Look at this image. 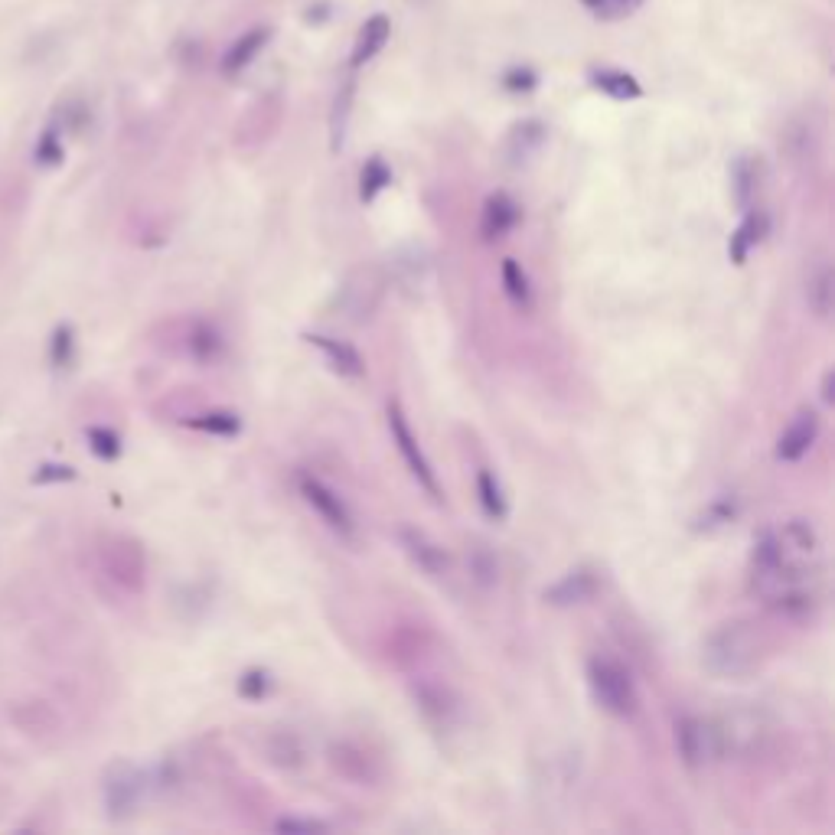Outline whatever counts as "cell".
I'll return each mask as SVG.
<instances>
[{"instance_id": "20", "label": "cell", "mask_w": 835, "mask_h": 835, "mask_svg": "<svg viewBox=\"0 0 835 835\" xmlns=\"http://www.w3.org/2000/svg\"><path fill=\"white\" fill-rule=\"evenodd\" d=\"M268 36H271V30L268 27H258V30H248L242 40H235L232 46H229V53L222 56V76H239V72H245L248 69V62H252L261 49H265V43H268Z\"/></svg>"}, {"instance_id": "30", "label": "cell", "mask_w": 835, "mask_h": 835, "mask_svg": "<svg viewBox=\"0 0 835 835\" xmlns=\"http://www.w3.org/2000/svg\"><path fill=\"white\" fill-rule=\"evenodd\" d=\"M389 183H392V170L385 167L382 157H372L369 164L363 167V177H359V199H363V203H372V199H376Z\"/></svg>"}, {"instance_id": "11", "label": "cell", "mask_w": 835, "mask_h": 835, "mask_svg": "<svg viewBox=\"0 0 835 835\" xmlns=\"http://www.w3.org/2000/svg\"><path fill=\"white\" fill-rule=\"evenodd\" d=\"M816 438H819V415L803 408L800 415L783 428L780 441H777V460H783V464H796V460H803L809 451H813Z\"/></svg>"}, {"instance_id": "32", "label": "cell", "mask_w": 835, "mask_h": 835, "mask_svg": "<svg viewBox=\"0 0 835 835\" xmlns=\"http://www.w3.org/2000/svg\"><path fill=\"white\" fill-rule=\"evenodd\" d=\"M271 685H274V679L268 669H245L239 679V695L248 702H261L271 695Z\"/></svg>"}, {"instance_id": "28", "label": "cell", "mask_w": 835, "mask_h": 835, "mask_svg": "<svg viewBox=\"0 0 835 835\" xmlns=\"http://www.w3.org/2000/svg\"><path fill=\"white\" fill-rule=\"evenodd\" d=\"M36 164L40 167H59L62 164V157H66V147H62V124L53 121V124H46V131L40 134V141H36Z\"/></svg>"}, {"instance_id": "35", "label": "cell", "mask_w": 835, "mask_h": 835, "mask_svg": "<svg viewBox=\"0 0 835 835\" xmlns=\"http://www.w3.org/2000/svg\"><path fill=\"white\" fill-rule=\"evenodd\" d=\"M470 571H473V578H477L480 584H493L496 575H500V568H496V558L490 555V548H483L477 545L470 552Z\"/></svg>"}, {"instance_id": "10", "label": "cell", "mask_w": 835, "mask_h": 835, "mask_svg": "<svg viewBox=\"0 0 835 835\" xmlns=\"http://www.w3.org/2000/svg\"><path fill=\"white\" fill-rule=\"evenodd\" d=\"M411 695H415V705H418V712L425 715V721L431 728H451L454 721H457V712H460V702H457V695L447 689V685H434V682H415L411 685Z\"/></svg>"}, {"instance_id": "37", "label": "cell", "mask_w": 835, "mask_h": 835, "mask_svg": "<svg viewBox=\"0 0 835 835\" xmlns=\"http://www.w3.org/2000/svg\"><path fill=\"white\" fill-rule=\"evenodd\" d=\"M503 85H506V92H532L535 85H539V76L526 66H516L503 76Z\"/></svg>"}, {"instance_id": "4", "label": "cell", "mask_w": 835, "mask_h": 835, "mask_svg": "<svg viewBox=\"0 0 835 835\" xmlns=\"http://www.w3.org/2000/svg\"><path fill=\"white\" fill-rule=\"evenodd\" d=\"M676 751L689 770H705L721 760L718 721L702 715H682L676 721Z\"/></svg>"}, {"instance_id": "39", "label": "cell", "mask_w": 835, "mask_h": 835, "mask_svg": "<svg viewBox=\"0 0 835 835\" xmlns=\"http://www.w3.org/2000/svg\"><path fill=\"white\" fill-rule=\"evenodd\" d=\"M274 829L278 832H327L330 826L320 819H297V816H284L274 822Z\"/></svg>"}, {"instance_id": "16", "label": "cell", "mask_w": 835, "mask_h": 835, "mask_svg": "<svg viewBox=\"0 0 835 835\" xmlns=\"http://www.w3.org/2000/svg\"><path fill=\"white\" fill-rule=\"evenodd\" d=\"M304 340L310 346H317V350L327 356V363L333 372H340L346 379H359L366 376V359L359 356L356 346H350L346 340H333V336H323V333H307Z\"/></svg>"}, {"instance_id": "5", "label": "cell", "mask_w": 835, "mask_h": 835, "mask_svg": "<svg viewBox=\"0 0 835 835\" xmlns=\"http://www.w3.org/2000/svg\"><path fill=\"white\" fill-rule=\"evenodd\" d=\"M718 721V738H721V757H757L770 741V725L760 712L751 708H738Z\"/></svg>"}, {"instance_id": "40", "label": "cell", "mask_w": 835, "mask_h": 835, "mask_svg": "<svg viewBox=\"0 0 835 835\" xmlns=\"http://www.w3.org/2000/svg\"><path fill=\"white\" fill-rule=\"evenodd\" d=\"M832 385H835V372L829 369L826 376H822V402L832 405L835 402V392H832Z\"/></svg>"}, {"instance_id": "14", "label": "cell", "mask_w": 835, "mask_h": 835, "mask_svg": "<svg viewBox=\"0 0 835 835\" xmlns=\"http://www.w3.org/2000/svg\"><path fill=\"white\" fill-rule=\"evenodd\" d=\"M522 209L509 193H493L483 203V219H480V232L486 242H500L509 232L519 226Z\"/></svg>"}, {"instance_id": "33", "label": "cell", "mask_w": 835, "mask_h": 835, "mask_svg": "<svg viewBox=\"0 0 835 835\" xmlns=\"http://www.w3.org/2000/svg\"><path fill=\"white\" fill-rule=\"evenodd\" d=\"M350 105H353V85H346V89H343L340 95H336L333 118H330L333 151H340V147H343V137H346V115H350Z\"/></svg>"}, {"instance_id": "26", "label": "cell", "mask_w": 835, "mask_h": 835, "mask_svg": "<svg viewBox=\"0 0 835 835\" xmlns=\"http://www.w3.org/2000/svg\"><path fill=\"white\" fill-rule=\"evenodd\" d=\"M477 500L483 506V513L490 519H506V496H503V486L500 480L493 477L490 470H480L477 473Z\"/></svg>"}, {"instance_id": "25", "label": "cell", "mask_w": 835, "mask_h": 835, "mask_svg": "<svg viewBox=\"0 0 835 835\" xmlns=\"http://www.w3.org/2000/svg\"><path fill=\"white\" fill-rule=\"evenodd\" d=\"M503 288L506 297L513 301L519 310H529L532 307V284H529V274L522 271V265L516 258H506L503 261Z\"/></svg>"}, {"instance_id": "41", "label": "cell", "mask_w": 835, "mask_h": 835, "mask_svg": "<svg viewBox=\"0 0 835 835\" xmlns=\"http://www.w3.org/2000/svg\"><path fill=\"white\" fill-rule=\"evenodd\" d=\"M327 10H330L327 4H317V7H310L304 20H307V23H323V20H327Z\"/></svg>"}, {"instance_id": "24", "label": "cell", "mask_w": 835, "mask_h": 835, "mask_svg": "<svg viewBox=\"0 0 835 835\" xmlns=\"http://www.w3.org/2000/svg\"><path fill=\"white\" fill-rule=\"evenodd\" d=\"M545 141V128L539 121H522L519 128H513L509 134V144H506V154L513 164H526V160L539 151Z\"/></svg>"}, {"instance_id": "13", "label": "cell", "mask_w": 835, "mask_h": 835, "mask_svg": "<svg viewBox=\"0 0 835 835\" xmlns=\"http://www.w3.org/2000/svg\"><path fill=\"white\" fill-rule=\"evenodd\" d=\"M261 754H265L268 764H274L278 770H301L307 764V747L301 741V734L291 728H271L265 734V744H261Z\"/></svg>"}, {"instance_id": "38", "label": "cell", "mask_w": 835, "mask_h": 835, "mask_svg": "<svg viewBox=\"0 0 835 835\" xmlns=\"http://www.w3.org/2000/svg\"><path fill=\"white\" fill-rule=\"evenodd\" d=\"M76 480V470L69 464H40L33 473V483H66Z\"/></svg>"}, {"instance_id": "31", "label": "cell", "mask_w": 835, "mask_h": 835, "mask_svg": "<svg viewBox=\"0 0 835 835\" xmlns=\"http://www.w3.org/2000/svg\"><path fill=\"white\" fill-rule=\"evenodd\" d=\"M85 438H89V447H92V454L98 460H118L121 451H124V447H121V434L105 428V425L89 428V431H85Z\"/></svg>"}, {"instance_id": "7", "label": "cell", "mask_w": 835, "mask_h": 835, "mask_svg": "<svg viewBox=\"0 0 835 835\" xmlns=\"http://www.w3.org/2000/svg\"><path fill=\"white\" fill-rule=\"evenodd\" d=\"M389 431H392V441H395V447H398V454L405 457L411 477L418 480V486L431 496V500H441L438 477H434V470H431V464H428L425 451L418 447V438L411 434L408 418H405V411H402V405H398V402H389Z\"/></svg>"}, {"instance_id": "1", "label": "cell", "mask_w": 835, "mask_h": 835, "mask_svg": "<svg viewBox=\"0 0 835 835\" xmlns=\"http://www.w3.org/2000/svg\"><path fill=\"white\" fill-rule=\"evenodd\" d=\"M767 656V637L754 620H725L702 643V666L715 679L754 676Z\"/></svg>"}, {"instance_id": "29", "label": "cell", "mask_w": 835, "mask_h": 835, "mask_svg": "<svg viewBox=\"0 0 835 835\" xmlns=\"http://www.w3.org/2000/svg\"><path fill=\"white\" fill-rule=\"evenodd\" d=\"M49 363L56 369H69L76 363V330L69 323H59L56 333L49 336Z\"/></svg>"}, {"instance_id": "2", "label": "cell", "mask_w": 835, "mask_h": 835, "mask_svg": "<svg viewBox=\"0 0 835 835\" xmlns=\"http://www.w3.org/2000/svg\"><path fill=\"white\" fill-rule=\"evenodd\" d=\"M584 672H588L591 699L601 705L607 715H614V718H633L637 715V705H640L637 685H633L630 669L623 666L620 659L594 653L588 659V669Z\"/></svg>"}, {"instance_id": "34", "label": "cell", "mask_w": 835, "mask_h": 835, "mask_svg": "<svg viewBox=\"0 0 835 835\" xmlns=\"http://www.w3.org/2000/svg\"><path fill=\"white\" fill-rule=\"evenodd\" d=\"M734 516H738V506H734V500H728V496H721V500H715V503L702 513L699 529H705V532L721 529V526H728V522H731Z\"/></svg>"}, {"instance_id": "3", "label": "cell", "mask_w": 835, "mask_h": 835, "mask_svg": "<svg viewBox=\"0 0 835 835\" xmlns=\"http://www.w3.org/2000/svg\"><path fill=\"white\" fill-rule=\"evenodd\" d=\"M98 558H102V571L108 581H115L118 588L137 594L144 588L147 578V558L141 542L128 539V535H108L102 539V548H98Z\"/></svg>"}, {"instance_id": "42", "label": "cell", "mask_w": 835, "mask_h": 835, "mask_svg": "<svg viewBox=\"0 0 835 835\" xmlns=\"http://www.w3.org/2000/svg\"><path fill=\"white\" fill-rule=\"evenodd\" d=\"M584 4H588V7L594 10V4H597V0H584Z\"/></svg>"}, {"instance_id": "9", "label": "cell", "mask_w": 835, "mask_h": 835, "mask_svg": "<svg viewBox=\"0 0 835 835\" xmlns=\"http://www.w3.org/2000/svg\"><path fill=\"white\" fill-rule=\"evenodd\" d=\"M297 486H301V496H304V503L314 509V513L327 522V526L333 532H340L350 539L353 529H356V522H353V513H350V506L343 503V496L330 490L327 483L317 480V477H310V473H304L301 480H297Z\"/></svg>"}, {"instance_id": "21", "label": "cell", "mask_w": 835, "mask_h": 835, "mask_svg": "<svg viewBox=\"0 0 835 835\" xmlns=\"http://www.w3.org/2000/svg\"><path fill=\"white\" fill-rule=\"evenodd\" d=\"M392 36V23L385 14H376L363 23V30L356 36V46H353V66H366L369 59H376L382 53V46L389 43Z\"/></svg>"}, {"instance_id": "8", "label": "cell", "mask_w": 835, "mask_h": 835, "mask_svg": "<svg viewBox=\"0 0 835 835\" xmlns=\"http://www.w3.org/2000/svg\"><path fill=\"white\" fill-rule=\"evenodd\" d=\"M327 760H330V767L336 770V774H340L343 780L356 783V787H376V783L385 777L382 760L356 741H333L330 751H327Z\"/></svg>"}, {"instance_id": "6", "label": "cell", "mask_w": 835, "mask_h": 835, "mask_svg": "<svg viewBox=\"0 0 835 835\" xmlns=\"http://www.w3.org/2000/svg\"><path fill=\"white\" fill-rule=\"evenodd\" d=\"M147 774L128 760H115L102 777V796L111 819H128L137 813V806L147 796Z\"/></svg>"}, {"instance_id": "12", "label": "cell", "mask_w": 835, "mask_h": 835, "mask_svg": "<svg viewBox=\"0 0 835 835\" xmlns=\"http://www.w3.org/2000/svg\"><path fill=\"white\" fill-rule=\"evenodd\" d=\"M398 539H402L405 555H408L411 562H415L421 571H425V575L444 578L447 571H451V558H447V552H444V548H441L438 542H434V539H428V535L421 532V529L405 526L402 532H398Z\"/></svg>"}, {"instance_id": "18", "label": "cell", "mask_w": 835, "mask_h": 835, "mask_svg": "<svg viewBox=\"0 0 835 835\" xmlns=\"http://www.w3.org/2000/svg\"><path fill=\"white\" fill-rule=\"evenodd\" d=\"M767 229H770V222H767L764 209H760V206L747 209L744 219H741V226L734 229V235H731V245H728V255H731L734 265H744L747 255H751V248L764 242Z\"/></svg>"}, {"instance_id": "19", "label": "cell", "mask_w": 835, "mask_h": 835, "mask_svg": "<svg viewBox=\"0 0 835 835\" xmlns=\"http://www.w3.org/2000/svg\"><path fill=\"white\" fill-rule=\"evenodd\" d=\"M806 304L809 310L819 317V320H829L832 317V307H835V274L829 261H822L816 265V271H809L806 278Z\"/></svg>"}, {"instance_id": "36", "label": "cell", "mask_w": 835, "mask_h": 835, "mask_svg": "<svg viewBox=\"0 0 835 835\" xmlns=\"http://www.w3.org/2000/svg\"><path fill=\"white\" fill-rule=\"evenodd\" d=\"M637 7H643V0H597L594 14L601 20H620V17H630Z\"/></svg>"}, {"instance_id": "23", "label": "cell", "mask_w": 835, "mask_h": 835, "mask_svg": "<svg viewBox=\"0 0 835 835\" xmlns=\"http://www.w3.org/2000/svg\"><path fill=\"white\" fill-rule=\"evenodd\" d=\"M591 85L594 89H601L604 95L617 98V102H633V98L643 95L640 82L633 76H627V72H617V69H591Z\"/></svg>"}, {"instance_id": "22", "label": "cell", "mask_w": 835, "mask_h": 835, "mask_svg": "<svg viewBox=\"0 0 835 835\" xmlns=\"http://www.w3.org/2000/svg\"><path fill=\"white\" fill-rule=\"evenodd\" d=\"M186 350H190V356L196 359V363L213 366L216 359L222 356V350H226V343H222V333L213 327V323L196 320L190 327V333H186Z\"/></svg>"}, {"instance_id": "17", "label": "cell", "mask_w": 835, "mask_h": 835, "mask_svg": "<svg viewBox=\"0 0 835 835\" xmlns=\"http://www.w3.org/2000/svg\"><path fill=\"white\" fill-rule=\"evenodd\" d=\"M731 183H734V199H738V206L744 209V213L747 209H754L757 199H760V190H764V167H760V160L751 157V154L734 160Z\"/></svg>"}, {"instance_id": "27", "label": "cell", "mask_w": 835, "mask_h": 835, "mask_svg": "<svg viewBox=\"0 0 835 835\" xmlns=\"http://www.w3.org/2000/svg\"><path fill=\"white\" fill-rule=\"evenodd\" d=\"M190 428L206 431V434H219V438H235L242 431V421L235 411H206V415L190 418Z\"/></svg>"}, {"instance_id": "15", "label": "cell", "mask_w": 835, "mask_h": 835, "mask_svg": "<svg viewBox=\"0 0 835 835\" xmlns=\"http://www.w3.org/2000/svg\"><path fill=\"white\" fill-rule=\"evenodd\" d=\"M597 588H601V581H597L591 568H575V571H568L562 581H555L552 588H545V601L552 607H575V604L591 601Z\"/></svg>"}]
</instances>
